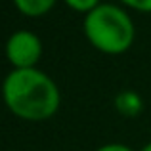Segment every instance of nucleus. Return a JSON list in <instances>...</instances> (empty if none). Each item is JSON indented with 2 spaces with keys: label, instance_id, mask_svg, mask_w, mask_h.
<instances>
[{
  "label": "nucleus",
  "instance_id": "9",
  "mask_svg": "<svg viewBox=\"0 0 151 151\" xmlns=\"http://www.w3.org/2000/svg\"><path fill=\"white\" fill-rule=\"evenodd\" d=\"M142 151H151V142H147V144L142 147Z\"/></svg>",
  "mask_w": 151,
  "mask_h": 151
},
{
  "label": "nucleus",
  "instance_id": "6",
  "mask_svg": "<svg viewBox=\"0 0 151 151\" xmlns=\"http://www.w3.org/2000/svg\"><path fill=\"white\" fill-rule=\"evenodd\" d=\"M63 2L67 4V6L71 8V10L78 12V14H90L92 10H96L98 6H100V0H63Z\"/></svg>",
  "mask_w": 151,
  "mask_h": 151
},
{
  "label": "nucleus",
  "instance_id": "3",
  "mask_svg": "<svg viewBox=\"0 0 151 151\" xmlns=\"http://www.w3.org/2000/svg\"><path fill=\"white\" fill-rule=\"evenodd\" d=\"M42 55V42L35 33L19 29L6 42V59L14 69H35Z\"/></svg>",
  "mask_w": 151,
  "mask_h": 151
},
{
  "label": "nucleus",
  "instance_id": "8",
  "mask_svg": "<svg viewBox=\"0 0 151 151\" xmlns=\"http://www.w3.org/2000/svg\"><path fill=\"white\" fill-rule=\"evenodd\" d=\"M96 151H134V149H130L124 144H105L101 147H98Z\"/></svg>",
  "mask_w": 151,
  "mask_h": 151
},
{
  "label": "nucleus",
  "instance_id": "5",
  "mask_svg": "<svg viewBox=\"0 0 151 151\" xmlns=\"http://www.w3.org/2000/svg\"><path fill=\"white\" fill-rule=\"evenodd\" d=\"M14 6L21 12L23 15L29 17H40V15L48 14L52 8L55 6L58 0H12Z\"/></svg>",
  "mask_w": 151,
  "mask_h": 151
},
{
  "label": "nucleus",
  "instance_id": "1",
  "mask_svg": "<svg viewBox=\"0 0 151 151\" xmlns=\"http://www.w3.org/2000/svg\"><path fill=\"white\" fill-rule=\"evenodd\" d=\"M6 107L23 121H46L61 103L58 84L40 69H12L2 82Z\"/></svg>",
  "mask_w": 151,
  "mask_h": 151
},
{
  "label": "nucleus",
  "instance_id": "4",
  "mask_svg": "<svg viewBox=\"0 0 151 151\" xmlns=\"http://www.w3.org/2000/svg\"><path fill=\"white\" fill-rule=\"evenodd\" d=\"M115 107L124 117H136L144 109V101H142L138 92H134V90H122L115 98Z\"/></svg>",
  "mask_w": 151,
  "mask_h": 151
},
{
  "label": "nucleus",
  "instance_id": "7",
  "mask_svg": "<svg viewBox=\"0 0 151 151\" xmlns=\"http://www.w3.org/2000/svg\"><path fill=\"white\" fill-rule=\"evenodd\" d=\"M126 8H132L136 12H144V14H151V0H119Z\"/></svg>",
  "mask_w": 151,
  "mask_h": 151
},
{
  "label": "nucleus",
  "instance_id": "2",
  "mask_svg": "<svg viewBox=\"0 0 151 151\" xmlns=\"http://www.w3.org/2000/svg\"><path fill=\"white\" fill-rule=\"evenodd\" d=\"M82 29L88 42L107 55L124 54L134 42V21L121 6L100 4L84 15Z\"/></svg>",
  "mask_w": 151,
  "mask_h": 151
}]
</instances>
